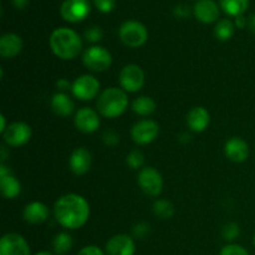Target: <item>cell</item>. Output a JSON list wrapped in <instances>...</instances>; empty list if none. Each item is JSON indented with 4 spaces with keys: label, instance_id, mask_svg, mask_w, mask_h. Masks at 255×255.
I'll return each mask as SVG.
<instances>
[{
    "label": "cell",
    "instance_id": "obj_1",
    "mask_svg": "<svg viewBox=\"0 0 255 255\" xmlns=\"http://www.w3.org/2000/svg\"><path fill=\"white\" fill-rule=\"evenodd\" d=\"M55 219L66 229L81 228L90 217V206L84 197L70 193L60 197L54 206Z\"/></svg>",
    "mask_w": 255,
    "mask_h": 255
},
{
    "label": "cell",
    "instance_id": "obj_2",
    "mask_svg": "<svg viewBox=\"0 0 255 255\" xmlns=\"http://www.w3.org/2000/svg\"><path fill=\"white\" fill-rule=\"evenodd\" d=\"M50 47L57 57L62 60H72L80 55L82 50V40L79 34L69 27H59L50 35Z\"/></svg>",
    "mask_w": 255,
    "mask_h": 255
},
{
    "label": "cell",
    "instance_id": "obj_3",
    "mask_svg": "<svg viewBox=\"0 0 255 255\" xmlns=\"http://www.w3.org/2000/svg\"><path fill=\"white\" fill-rule=\"evenodd\" d=\"M96 106L101 116L106 119H116L128 107V97L122 89L109 87L97 97Z\"/></svg>",
    "mask_w": 255,
    "mask_h": 255
},
{
    "label": "cell",
    "instance_id": "obj_4",
    "mask_svg": "<svg viewBox=\"0 0 255 255\" xmlns=\"http://www.w3.org/2000/svg\"><path fill=\"white\" fill-rule=\"evenodd\" d=\"M119 35L121 41L126 46L132 47V49L144 45L148 39V32H147L146 26L139 21H134V20L124 22L120 27Z\"/></svg>",
    "mask_w": 255,
    "mask_h": 255
},
{
    "label": "cell",
    "instance_id": "obj_5",
    "mask_svg": "<svg viewBox=\"0 0 255 255\" xmlns=\"http://www.w3.org/2000/svg\"><path fill=\"white\" fill-rule=\"evenodd\" d=\"M84 65L95 72H104L112 64V55L102 46H91L82 55Z\"/></svg>",
    "mask_w": 255,
    "mask_h": 255
},
{
    "label": "cell",
    "instance_id": "obj_6",
    "mask_svg": "<svg viewBox=\"0 0 255 255\" xmlns=\"http://www.w3.org/2000/svg\"><path fill=\"white\" fill-rule=\"evenodd\" d=\"M137 182L142 191L151 197L159 196L163 188V178L153 167H144L139 171Z\"/></svg>",
    "mask_w": 255,
    "mask_h": 255
},
{
    "label": "cell",
    "instance_id": "obj_7",
    "mask_svg": "<svg viewBox=\"0 0 255 255\" xmlns=\"http://www.w3.org/2000/svg\"><path fill=\"white\" fill-rule=\"evenodd\" d=\"M72 94L81 101H90L95 99L100 92V82L91 75H82L77 77L71 86Z\"/></svg>",
    "mask_w": 255,
    "mask_h": 255
},
{
    "label": "cell",
    "instance_id": "obj_8",
    "mask_svg": "<svg viewBox=\"0 0 255 255\" xmlns=\"http://www.w3.org/2000/svg\"><path fill=\"white\" fill-rule=\"evenodd\" d=\"M120 85L128 92H137L144 85V74L138 65H126L120 72Z\"/></svg>",
    "mask_w": 255,
    "mask_h": 255
},
{
    "label": "cell",
    "instance_id": "obj_9",
    "mask_svg": "<svg viewBox=\"0 0 255 255\" xmlns=\"http://www.w3.org/2000/svg\"><path fill=\"white\" fill-rule=\"evenodd\" d=\"M90 2L87 0H65L60 7V14L66 21L79 22L90 14Z\"/></svg>",
    "mask_w": 255,
    "mask_h": 255
},
{
    "label": "cell",
    "instance_id": "obj_10",
    "mask_svg": "<svg viewBox=\"0 0 255 255\" xmlns=\"http://www.w3.org/2000/svg\"><path fill=\"white\" fill-rule=\"evenodd\" d=\"M31 128L25 122H12L2 132L4 141L11 147L24 146L31 138Z\"/></svg>",
    "mask_w": 255,
    "mask_h": 255
},
{
    "label": "cell",
    "instance_id": "obj_11",
    "mask_svg": "<svg viewBox=\"0 0 255 255\" xmlns=\"http://www.w3.org/2000/svg\"><path fill=\"white\" fill-rule=\"evenodd\" d=\"M159 133V126L152 120H142L133 125L131 129V137L137 144H148L157 138Z\"/></svg>",
    "mask_w": 255,
    "mask_h": 255
},
{
    "label": "cell",
    "instance_id": "obj_12",
    "mask_svg": "<svg viewBox=\"0 0 255 255\" xmlns=\"http://www.w3.org/2000/svg\"><path fill=\"white\" fill-rule=\"evenodd\" d=\"M0 255H30V247L20 234L7 233L0 239Z\"/></svg>",
    "mask_w": 255,
    "mask_h": 255
},
{
    "label": "cell",
    "instance_id": "obj_13",
    "mask_svg": "<svg viewBox=\"0 0 255 255\" xmlns=\"http://www.w3.org/2000/svg\"><path fill=\"white\" fill-rule=\"evenodd\" d=\"M75 126L82 133H92L100 127V116L90 107L80 109L75 115Z\"/></svg>",
    "mask_w": 255,
    "mask_h": 255
},
{
    "label": "cell",
    "instance_id": "obj_14",
    "mask_svg": "<svg viewBox=\"0 0 255 255\" xmlns=\"http://www.w3.org/2000/svg\"><path fill=\"white\" fill-rule=\"evenodd\" d=\"M136 252L133 239L127 234L114 236L106 244L107 255H133Z\"/></svg>",
    "mask_w": 255,
    "mask_h": 255
},
{
    "label": "cell",
    "instance_id": "obj_15",
    "mask_svg": "<svg viewBox=\"0 0 255 255\" xmlns=\"http://www.w3.org/2000/svg\"><path fill=\"white\" fill-rule=\"evenodd\" d=\"M92 163V156L90 151H87L84 147L76 148L71 153L69 159L70 169L74 172L77 176H82V174L87 173L91 168Z\"/></svg>",
    "mask_w": 255,
    "mask_h": 255
},
{
    "label": "cell",
    "instance_id": "obj_16",
    "mask_svg": "<svg viewBox=\"0 0 255 255\" xmlns=\"http://www.w3.org/2000/svg\"><path fill=\"white\" fill-rule=\"evenodd\" d=\"M194 16L203 24H211L218 20L219 6L214 0H199L194 5Z\"/></svg>",
    "mask_w": 255,
    "mask_h": 255
},
{
    "label": "cell",
    "instance_id": "obj_17",
    "mask_svg": "<svg viewBox=\"0 0 255 255\" xmlns=\"http://www.w3.org/2000/svg\"><path fill=\"white\" fill-rule=\"evenodd\" d=\"M224 151H226V156L236 163H242V162L247 161V158L249 157L248 143L239 137H233L227 141Z\"/></svg>",
    "mask_w": 255,
    "mask_h": 255
},
{
    "label": "cell",
    "instance_id": "obj_18",
    "mask_svg": "<svg viewBox=\"0 0 255 255\" xmlns=\"http://www.w3.org/2000/svg\"><path fill=\"white\" fill-rule=\"evenodd\" d=\"M22 50V40L19 35L7 32L0 37V55L4 59H11Z\"/></svg>",
    "mask_w": 255,
    "mask_h": 255
},
{
    "label": "cell",
    "instance_id": "obj_19",
    "mask_svg": "<svg viewBox=\"0 0 255 255\" xmlns=\"http://www.w3.org/2000/svg\"><path fill=\"white\" fill-rule=\"evenodd\" d=\"M0 188H1L2 196L9 199L15 198L21 189L19 181L10 174L4 164H1L0 167Z\"/></svg>",
    "mask_w": 255,
    "mask_h": 255
},
{
    "label": "cell",
    "instance_id": "obj_20",
    "mask_svg": "<svg viewBox=\"0 0 255 255\" xmlns=\"http://www.w3.org/2000/svg\"><path fill=\"white\" fill-rule=\"evenodd\" d=\"M211 116L204 107H193L187 115V124L194 132H203L208 127Z\"/></svg>",
    "mask_w": 255,
    "mask_h": 255
},
{
    "label": "cell",
    "instance_id": "obj_21",
    "mask_svg": "<svg viewBox=\"0 0 255 255\" xmlns=\"http://www.w3.org/2000/svg\"><path fill=\"white\" fill-rule=\"evenodd\" d=\"M49 218V208L41 202H31L24 208V219L30 224L44 223Z\"/></svg>",
    "mask_w": 255,
    "mask_h": 255
},
{
    "label": "cell",
    "instance_id": "obj_22",
    "mask_svg": "<svg viewBox=\"0 0 255 255\" xmlns=\"http://www.w3.org/2000/svg\"><path fill=\"white\" fill-rule=\"evenodd\" d=\"M51 109L56 115L62 117H67L74 112V101L64 92L55 94L51 99Z\"/></svg>",
    "mask_w": 255,
    "mask_h": 255
},
{
    "label": "cell",
    "instance_id": "obj_23",
    "mask_svg": "<svg viewBox=\"0 0 255 255\" xmlns=\"http://www.w3.org/2000/svg\"><path fill=\"white\" fill-rule=\"evenodd\" d=\"M219 4L226 14L237 17L247 11L249 6V0H219Z\"/></svg>",
    "mask_w": 255,
    "mask_h": 255
},
{
    "label": "cell",
    "instance_id": "obj_24",
    "mask_svg": "<svg viewBox=\"0 0 255 255\" xmlns=\"http://www.w3.org/2000/svg\"><path fill=\"white\" fill-rule=\"evenodd\" d=\"M132 110L136 112L137 115L141 116H149L156 111V102L147 96L137 97L133 102H132Z\"/></svg>",
    "mask_w": 255,
    "mask_h": 255
},
{
    "label": "cell",
    "instance_id": "obj_25",
    "mask_svg": "<svg viewBox=\"0 0 255 255\" xmlns=\"http://www.w3.org/2000/svg\"><path fill=\"white\" fill-rule=\"evenodd\" d=\"M234 34V24L229 19L219 20L214 27V35L221 41H227Z\"/></svg>",
    "mask_w": 255,
    "mask_h": 255
},
{
    "label": "cell",
    "instance_id": "obj_26",
    "mask_svg": "<svg viewBox=\"0 0 255 255\" xmlns=\"http://www.w3.org/2000/svg\"><path fill=\"white\" fill-rule=\"evenodd\" d=\"M52 247H54V251L56 254L59 255L66 254L72 247L71 236L67 233H59L56 237H55L54 242H52Z\"/></svg>",
    "mask_w": 255,
    "mask_h": 255
},
{
    "label": "cell",
    "instance_id": "obj_27",
    "mask_svg": "<svg viewBox=\"0 0 255 255\" xmlns=\"http://www.w3.org/2000/svg\"><path fill=\"white\" fill-rule=\"evenodd\" d=\"M153 211L154 213H156V216L162 219L171 218L174 213L173 204H172L171 202L166 201V199H159V201H156V203L153 204Z\"/></svg>",
    "mask_w": 255,
    "mask_h": 255
},
{
    "label": "cell",
    "instance_id": "obj_28",
    "mask_svg": "<svg viewBox=\"0 0 255 255\" xmlns=\"http://www.w3.org/2000/svg\"><path fill=\"white\" fill-rule=\"evenodd\" d=\"M127 163H128L129 167L137 169L143 164V154L139 151H132L131 153L127 156Z\"/></svg>",
    "mask_w": 255,
    "mask_h": 255
},
{
    "label": "cell",
    "instance_id": "obj_29",
    "mask_svg": "<svg viewBox=\"0 0 255 255\" xmlns=\"http://www.w3.org/2000/svg\"><path fill=\"white\" fill-rule=\"evenodd\" d=\"M241 234V229L237 223H229L223 228V237L227 241H233Z\"/></svg>",
    "mask_w": 255,
    "mask_h": 255
},
{
    "label": "cell",
    "instance_id": "obj_30",
    "mask_svg": "<svg viewBox=\"0 0 255 255\" xmlns=\"http://www.w3.org/2000/svg\"><path fill=\"white\" fill-rule=\"evenodd\" d=\"M221 255H249V253L242 246H238V244H229V246H226L222 249Z\"/></svg>",
    "mask_w": 255,
    "mask_h": 255
},
{
    "label": "cell",
    "instance_id": "obj_31",
    "mask_svg": "<svg viewBox=\"0 0 255 255\" xmlns=\"http://www.w3.org/2000/svg\"><path fill=\"white\" fill-rule=\"evenodd\" d=\"M102 36H104V32H102L101 27L99 26H92L85 31V37L90 42L100 41L102 39Z\"/></svg>",
    "mask_w": 255,
    "mask_h": 255
},
{
    "label": "cell",
    "instance_id": "obj_32",
    "mask_svg": "<svg viewBox=\"0 0 255 255\" xmlns=\"http://www.w3.org/2000/svg\"><path fill=\"white\" fill-rule=\"evenodd\" d=\"M94 4L101 12H110L116 6L115 0H94Z\"/></svg>",
    "mask_w": 255,
    "mask_h": 255
},
{
    "label": "cell",
    "instance_id": "obj_33",
    "mask_svg": "<svg viewBox=\"0 0 255 255\" xmlns=\"http://www.w3.org/2000/svg\"><path fill=\"white\" fill-rule=\"evenodd\" d=\"M77 255H105L104 252L96 246H87L82 248L81 251L77 253Z\"/></svg>",
    "mask_w": 255,
    "mask_h": 255
},
{
    "label": "cell",
    "instance_id": "obj_34",
    "mask_svg": "<svg viewBox=\"0 0 255 255\" xmlns=\"http://www.w3.org/2000/svg\"><path fill=\"white\" fill-rule=\"evenodd\" d=\"M174 14H176L177 16L184 17L189 14V9L186 5H178V6L176 7V10H174Z\"/></svg>",
    "mask_w": 255,
    "mask_h": 255
},
{
    "label": "cell",
    "instance_id": "obj_35",
    "mask_svg": "<svg viewBox=\"0 0 255 255\" xmlns=\"http://www.w3.org/2000/svg\"><path fill=\"white\" fill-rule=\"evenodd\" d=\"M12 4L16 9H24L29 4V0H12Z\"/></svg>",
    "mask_w": 255,
    "mask_h": 255
},
{
    "label": "cell",
    "instance_id": "obj_36",
    "mask_svg": "<svg viewBox=\"0 0 255 255\" xmlns=\"http://www.w3.org/2000/svg\"><path fill=\"white\" fill-rule=\"evenodd\" d=\"M246 24H247V20L243 15L236 17V25L239 27V29H243V27L246 26Z\"/></svg>",
    "mask_w": 255,
    "mask_h": 255
},
{
    "label": "cell",
    "instance_id": "obj_37",
    "mask_svg": "<svg viewBox=\"0 0 255 255\" xmlns=\"http://www.w3.org/2000/svg\"><path fill=\"white\" fill-rule=\"evenodd\" d=\"M57 87H59L60 90H67L70 87V84L67 80L61 79L60 81H57Z\"/></svg>",
    "mask_w": 255,
    "mask_h": 255
},
{
    "label": "cell",
    "instance_id": "obj_38",
    "mask_svg": "<svg viewBox=\"0 0 255 255\" xmlns=\"http://www.w3.org/2000/svg\"><path fill=\"white\" fill-rule=\"evenodd\" d=\"M248 25H249V29H251L252 31H253L254 34H255V14H253V15H252V16H251V19H249Z\"/></svg>",
    "mask_w": 255,
    "mask_h": 255
},
{
    "label": "cell",
    "instance_id": "obj_39",
    "mask_svg": "<svg viewBox=\"0 0 255 255\" xmlns=\"http://www.w3.org/2000/svg\"><path fill=\"white\" fill-rule=\"evenodd\" d=\"M0 121H1V127H0V131L4 132L5 129H6V126H5V117H4V115H1V116H0Z\"/></svg>",
    "mask_w": 255,
    "mask_h": 255
},
{
    "label": "cell",
    "instance_id": "obj_40",
    "mask_svg": "<svg viewBox=\"0 0 255 255\" xmlns=\"http://www.w3.org/2000/svg\"><path fill=\"white\" fill-rule=\"evenodd\" d=\"M36 255H54V254L49 253V252H40V253H37Z\"/></svg>",
    "mask_w": 255,
    "mask_h": 255
},
{
    "label": "cell",
    "instance_id": "obj_41",
    "mask_svg": "<svg viewBox=\"0 0 255 255\" xmlns=\"http://www.w3.org/2000/svg\"><path fill=\"white\" fill-rule=\"evenodd\" d=\"M254 244H255V236H254Z\"/></svg>",
    "mask_w": 255,
    "mask_h": 255
}]
</instances>
